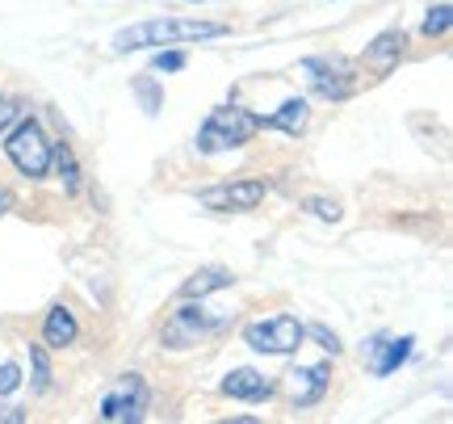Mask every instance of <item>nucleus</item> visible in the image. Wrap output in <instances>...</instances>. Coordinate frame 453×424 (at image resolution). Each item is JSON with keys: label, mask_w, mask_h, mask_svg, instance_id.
Listing matches in <instances>:
<instances>
[{"label": "nucleus", "mask_w": 453, "mask_h": 424, "mask_svg": "<svg viewBox=\"0 0 453 424\" xmlns=\"http://www.w3.org/2000/svg\"><path fill=\"white\" fill-rule=\"evenodd\" d=\"M303 76L324 101H349L357 93V64L344 55H311L303 59Z\"/></svg>", "instance_id": "5"}, {"label": "nucleus", "mask_w": 453, "mask_h": 424, "mask_svg": "<svg viewBox=\"0 0 453 424\" xmlns=\"http://www.w3.org/2000/svg\"><path fill=\"white\" fill-rule=\"evenodd\" d=\"M449 30H453V4H449V0H441V4H433V9L424 13L420 34H424V38H445Z\"/></svg>", "instance_id": "18"}, {"label": "nucleus", "mask_w": 453, "mask_h": 424, "mask_svg": "<svg viewBox=\"0 0 453 424\" xmlns=\"http://www.w3.org/2000/svg\"><path fill=\"white\" fill-rule=\"evenodd\" d=\"M147 404H151V391L139 374H122L118 387H113L105 399H101V420L110 424H134L147 416Z\"/></svg>", "instance_id": "8"}, {"label": "nucleus", "mask_w": 453, "mask_h": 424, "mask_svg": "<svg viewBox=\"0 0 453 424\" xmlns=\"http://www.w3.org/2000/svg\"><path fill=\"white\" fill-rule=\"evenodd\" d=\"M403 50H407V30H382L370 47H365L361 64L370 67V72H378V76H387L390 67L403 59Z\"/></svg>", "instance_id": "12"}, {"label": "nucleus", "mask_w": 453, "mask_h": 424, "mask_svg": "<svg viewBox=\"0 0 453 424\" xmlns=\"http://www.w3.org/2000/svg\"><path fill=\"white\" fill-rule=\"evenodd\" d=\"M269 194V185L257 177H243V181H226V185H211V189H197V206L214 214H243V211H257L260 202Z\"/></svg>", "instance_id": "7"}, {"label": "nucleus", "mask_w": 453, "mask_h": 424, "mask_svg": "<svg viewBox=\"0 0 453 424\" xmlns=\"http://www.w3.org/2000/svg\"><path fill=\"white\" fill-rule=\"evenodd\" d=\"M17 118H21V105H17L13 97H9V93H0V135L9 131V127H13Z\"/></svg>", "instance_id": "23"}, {"label": "nucleus", "mask_w": 453, "mask_h": 424, "mask_svg": "<svg viewBox=\"0 0 453 424\" xmlns=\"http://www.w3.org/2000/svg\"><path fill=\"white\" fill-rule=\"evenodd\" d=\"M223 21H197V17H151L134 21L113 34V50H147V47H185V42H211L223 38Z\"/></svg>", "instance_id": "1"}, {"label": "nucleus", "mask_w": 453, "mask_h": 424, "mask_svg": "<svg viewBox=\"0 0 453 424\" xmlns=\"http://www.w3.org/2000/svg\"><path fill=\"white\" fill-rule=\"evenodd\" d=\"M226 320L223 315H214L211 307H202V298H180V307L164 320L160 328V341L164 349H173V353H185V349H194L202 344L206 336H214Z\"/></svg>", "instance_id": "4"}, {"label": "nucleus", "mask_w": 453, "mask_h": 424, "mask_svg": "<svg viewBox=\"0 0 453 424\" xmlns=\"http://www.w3.org/2000/svg\"><path fill=\"white\" fill-rule=\"evenodd\" d=\"M257 118H260V114H257ZM307 122H311L307 97H290V101H281L273 114L260 118V131H281V135H290V139H298V135L307 131Z\"/></svg>", "instance_id": "13"}, {"label": "nucleus", "mask_w": 453, "mask_h": 424, "mask_svg": "<svg viewBox=\"0 0 453 424\" xmlns=\"http://www.w3.org/2000/svg\"><path fill=\"white\" fill-rule=\"evenodd\" d=\"M219 391H223L226 399H240V404H265V399L277 395V382H269V378L260 374V370H252V366H240V370H231V374L219 382Z\"/></svg>", "instance_id": "10"}, {"label": "nucleus", "mask_w": 453, "mask_h": 424, "mask_svg": "<svg viewBox=\"0 0 453 424\" xmlns=\"http://www.w3.org/2000/svg\"><path fill=\"white\" fill-rule=\"evenodd\" d=\"M257 131H260L257 114H248L243 105H219V110H211V118L202 122L194 147L202 156H219V151H235V147L252 143Z\"/></svg>", "instance_id": "2"}, {"label": "nucleus", "mask_w": 453, "mask_h": 424, "mask_svg": "<svg viewBox=\"0 0 453 424\" xmlns=\"http://www.w3.org/2000/svg\"><path fill=\"white\" fill-rule=\"evenodd\" d=\"M411 344H416V336H373V341L365 344L370 370H373L378 378L395 374V370H399V366L411 358Z\"/></svg>", "instance_id": "11"}, {"label": "nucleus", "mask_w": 453, "mask_h": 424, "mask_svg": "<svg viewBox=\"0 0 453 424\" xmlns=\"http://www.w3.org/2000/svg\"><path fill=\"white\" fill-rule=\"evenodd\" d=\"M0 420H13V424H21V420H26V412H21V408H4V412H0Z\"/></svg>", "instance_id": "25"}, {"label": "nucleus", "mask_w": 453, "mask_h": 424, "mask_svg": "<svg viewBox=\"0 0 453 424\" xmlns=\"http://www.w3.org/2000/svg\"><path fill=\"white\" fill-rule=\"evenodd\" d=\"M0 139H4L9 164H13L21 177H30V181L50 177V139L42 135V127H38L34 118H17Z\"/></svg>", "instance_id": "3"}, {"label": "nucleus", "mask_w": 453, "mask_h": 424, "mask_svg": "<svg viewBox=\"0 0 453 424\" xmlns=\"http://www.w3.org/2000/svg\"><path fill=\"white\" fill-rule=\"evenodd\" d=\"M303 328H307V336L319 344V349H327L332 358H340V349H344V344H340V336L332 332V328H327V324H303Z\"/></svg>", "instance_id": "19"}, {"label": "nucleus", "mask_w": 453, "mask_h": 424, "mask_svg": "<svg viewBox=\"0 0 453 424\" xmlns=\"http://www.w3.org/2000/svg\"><path fill=\"white\" fill-rule=\"evenodd\" d=\"M185 4H194V0H185Z\"/></svg>", "instance_id": "27"}, {"label": "nucleus", "mask_w": 453, "mask_h": 424, "mask_svg": "<svg viewBox=\"0 0 453 424\" xmlns=\"http://www.w3.org/2000/svg\"><path fill=\"white\" fill-rule=\"evenodd\" d=\"M303 341H307V328L298 315H269V320H257V324L243 328V344L257 349V353H273V358L294 353Z\"/></svg>", "instance_id": "6"}, {"label": "nucleus", "mask_w": 453, "mask_h": 424, "mask_svg": "<svg viewBox=\"0 0 453 424\" xmlns=\"http://www.w3.org/2000/svg\"><path fill=\"white\" fill-rule=\"evenodd\" d=\"M134 93L143 97L147 114H156V110H160V93H156V89H151V84H147V81H134Z\"/></svg>", "instance_id": "24"}, {"label": "nucleus", "mask_w": 453, "mask_h": 424, "mask_svg": "<svg viewBox=\"0 0 453 424\" xmlns=\"http://www.w3.org/2000/svg\"><path fill=\"white\" fill-rule=\"evenodd\" d=\"M185 67V50L180 47H160L151 59V72H180Z\"/></svg>", "instance_id": "20"}, {"label": "nucleus", "mask_w": 453, "mask_h": 424, "mask_svg": "<svg viewBox=\"0 0 453 424\" xmlns=\"http://www.w3.org/2000/svg\"><path fill=\"white\" fill-rule=\"evenodd\" d=\"M327 387H332V366H327V361H319V366H298L290 374V404L298 412L315 408L327 395Z\"/></svg>", "instance_id": "9"}, {"label": "nucleus", "mask_w": 453, "mask_h": 424, "mask_svg": "<svg viewBox=\"0 0 453 424\" xmlns=\"http://www.w3.org/2000/svg\"><path fill=\"white\" fill-rule=\"evenodd\" d=\"M21 387V366L17 361H0V395H13Z\"/></svg>", "instance_id": "22"}, {"label": "nucleus", "mask_w": 453, "mask_h": 424, "mask_svg": "<svg viewBox=\"0 0 453 424\" xmlns=\"http://www.w3.org/2000/svg\"><path fill=\"white\" fill-rule=\"evenodd\" d=\"M50 168L59 173V181H64V189L72 197L81 194V164H76V151H72V143H50Z\"/></svg>", "instance_id": "16"}, {"label": "nucleus", "mask_w": 453, "mask_h": 424, "mask_svg": "<svg viewBox=\"0 0 453 424\" xmlns=\"http://www.w3.org/2000/svg\"><path fill=\"white\" fill-rule=\"evenodd\" d=\"M30 387H34V395H50V387H55L47 344H30Z\"/></svg>", "instance_id": "17"}, {"label": "nucleus", "mask_w": 453, "mask_h": 424, "mask_svg": "<svg viewBox=\"0 0 453 424\" xmlns=\"http://www.w3.org/2000/svg\"><path fill=\"white\" fill-rule=\"evenodd\" d=\"M226 286H235V274L226 269V265H206V269H197L194 278L180 281V298H206V294H219Z\"/></svg>", "instance_id": "15"}, {"label": "nucleus", "mask_w": 453, "mask_h": 424, "mask_svg": "<svg viewBox=\"0 0 453 424\" xmlns=\"http://www.w3.org/2000/svg\"><path fill=\"white\" fill-rule=\"evenodd\" d=\"M81 336V324H76V315L64 307V303H55L47 311V320H42V344L47 349H67V344H76Z\"/></svg>", "instance_id": "14"}, {"label": "nucleus", "mask_w": 453, "mask_h": 424, "mask_svg": "<svg viewBox=\"0 0 453 424\" xmlns=\"http://www.w3.org/2000/svg\"><path fill=\"white\" fill-rule=\"evenodd\" d=\"M303 211L315 214V219H324V223H336L340 219V206L327 202V197H303Z\"/></svg>", "instance_id": "21"}, {"label": "nucleus", "mask_w": 453, "mask_h": 424, "mask_svg": "<svg viewBox=\"0 0 453 424\" xmlns=\"http://www.w3.org/2000/svg\"><path fill=\"white\" fill-rule=\"evenodd\" d=\"M9 206H13V194H9V189H0V214H9Z\"/></svg>", "instance_id": "26"}]
</instances>
